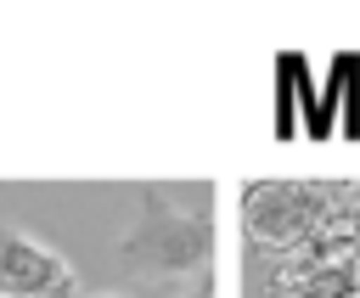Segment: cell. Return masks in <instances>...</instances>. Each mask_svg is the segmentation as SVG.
<instances>
[{
    "mask_svg": "<svg viewBox=\"0 0 360 298\" xmlns=\"http://www.w3.org/2000/svg\"><path fill=\"white\" fill-rule=\"evenodd\" d=\"M0 298H79V276L45 242L0 225Z\"/></svg>",
    "mask_w": 360,
    "mask_h": 298,
    "instance_id": "6da1fadb",
    "label": "cell"
},
{
    "mask_svg": "<svg viewBox=\"0 0 360 298\" xmlns=\"http://www.w3.org/2000/svg\"><path fill=\"white\" fill-rule=\"evenodd\" d=\"M349 281H354V292H360V253H349Z\"/></svg>",
    "mask_w": 360,
    "mask_h": 298,
    "instance_id": "7a4b0ae2",
    "label": "cell"
},
{
    "mask_svg": "<svg viewBox=\"0 0 360 298\" xmlns=\"http://www.w3.org/2000/svg\"><path fill=\"white\" fill-rule=\"evenodd\" d=\"M186 298H208V292H186Z\"/></svg>",
    "mask_w": 360,
    "mask_h": 298,
    "instance_id": "3957f363",
    "label": "cell"
}]
</instances>
